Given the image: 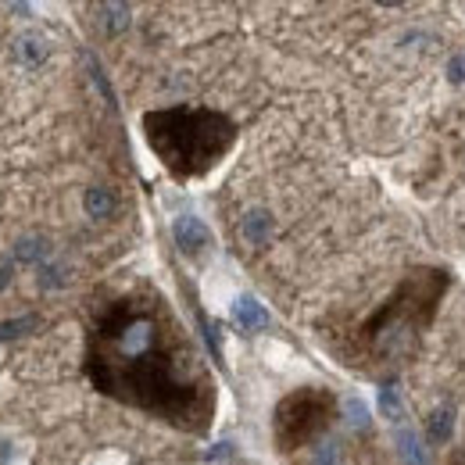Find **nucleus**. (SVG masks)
<instances>
[{
    "label": "nucleus",
    "instance_id": "15",
    "mask_svg": "<svg viewBox=\"0 0 465 465\" xmlns=\"http://www.w3.org/2000/svg\"><path fill=\"white\" fill-rule=\"evenodd\" d=\"M230 455H232V444H230V440H223V444H215V448H212L204 459H208V462H219V459H230Z\"/></svg>",
    "mask_w": 465,
    "mask_h": 465
},
{
    "label": "nucleus",
    "instance_id": "1",
    "mask_svg": "<svg viewBox=\"0 0 465 465\" xmlns=\"http://www.w3.org/2000/svg\"><path fill=\"white\" fill-rule=\"evenodd\" d=\"M86 376L101 394L175 430L204 433L212 426V376L169 304L154 293H122L94 315Z\"/></svg>",
    "mask_w": 465,
    "mask_h": 465
},
{
    "label": "nucleus",
    "instance_id": "11",
    "mask_svg": "<svg viewBox=\"0 0 465 465\" xmlns=\"http://www.w3.org/2000/svg\"><path fill=\"white\" fill-rule=\"evenodd\" d=\"M15 258H18V262H44V258H47V243H44V240H22V243L15 247Z\"/></svg>",
    "mask_w": 465,
    "mask_h": 465
},
{
    "label": "nucleus",
    "instance_id": "14",
    "mask_svg": "<svg viewBox=\"0 0 465 465\" xmlns=\"http://www.w3.org/2000/svg\"><path fill=\"white\" fill-rule=\"evenodd\" d=\"M380 408H383V415H391V419L401 415V401H398V391H394V387H387V391L380 394Z\"/></svg>",
    "mask_w": 465,
    "mask_h": 465
},
{
    "label": "nucleus",
    "instance_id": "8",
    "mask_svg": "<svg viewBox=\"0 0 465 465\" xmlns=\"http://www.w3.org/2000/svg\"><path fill=\"white\" fill-rule=\"evenodd\" d=\"M86 212H90L94 219H108V215L115 212V197H112V190H104V186L86 190Z\"/></svg>",
    "mask_w": 465,
    "mask_h": 465
},
{
    "label": "nucleus",
    "instance_id": "2",
    "mask_svg": "<svg viewBox=\"0 0 465 465\" xmlns=\"http://www.w3.org/2000/svg\"><path fill=\"white\" fill-rule=\"evenodd\" d=\"M451 291L448 269H411L398 291L391 293L369 319H361L348 337L351 365L372 376H394L408 358L415 354L422 333L433 326L444 293Z\"/></svg>",
    "mask_w": 465,
    "mask_h": 465
},
{
    "label": "nucleus",
    "instance_id": "7",
    "mask_svg": "<svg viewBox=\"0 0 465 465\" xmlns=\"http://www.w3.org/2000/svg\"><path fill=\"white\" fill-rule=\"evenodd\" d=\"M232 319H236V326H240V330H247V333H251V330H265V326H269V312H265L254 297H240V301L232 304Z\"/></svg>",
    "mask_w": 465,
    "mask_h": 465
},
{
    "label": "nucleus",
    "instance_id": "12",
    "mask_svg": "<svg viewBox=\"0 0 465 465\" xmlns=\"http://www.w3.org/2000/svg\"><path fill=\"white\" fill-rule=\"evenodd\" d=\"M40 319L36 315H25V319H11V322H0V341H11V337H22L25 330H36Z\"/></svg>",
    "mask_w": 465,
    "mask_h": 465
},
{
    "label": "nucleus",
    "instance_id": "13",
    "mask_svg": "<svg viewBox=\"0 0 465 465\" xmlns=\"http://www.w3.org/2000/svg\"><path fill=\"white\" fill-rule=\"evenodd\" d=\"M398 444H401V459H405L408 465H426V455L419 451V440H415V433H401L398 437Z\"/></svg>",
    "mask_w": 465,
    "mask_h": 465
},
{
    "label": "nucleus",
    "instance_id": "16",
    "mask_svg": "<svg viewBox=\"0 0 465 465\" xmlns=\"http://www.w3.org/2000/svg\"><path fill=\"white\" fill-rule=\"evenodd\" d=\"M451 79H455V83H462V79H465V58L451 61Z\"/></svg>",
    "mask_w": 465,
    "mask_h": 465
},
{
    "label": "nucleus",
    "instance_id": "10",
    "mask_svg": "<svg viewBox=\"0 0 465 465\" xmlns=\"http://www.w3.org/2000/svg\"><path fill=\"white\" fill-rule=\"evenodd\" d=\"M426 430H430V440H433V444H448V437H451V411H448V408H437V411L430 415Z\"/></svg>",
    "mask_w": 465,
    "mask_h": 465
},
{
    "label": "nucleus",
    "instance_id": "18",
    "mask_svg": "<svg viewBox=\"0 0 465 465\" xmlns=\"http://www.w3.org/2000/svg\"><path fill=\"white\" fill-rule=\"evenodd\" d=\"M4 459H7V444H0V462H4Z\"/></svg>",
    "mask_w": 465,
    "mask_h": 465
},
{
    "label": "nucleus",
    "instance_id": "5",
    "mask_svg": "<svg viewBox=\"0 0 465 465\" xmlns=\"http://www.w3.org/2000/svg\"><path fill=\"white\" fill-rule=\"evenodd\" d=\"M173 232H175V243H179L186 254H197V251H201V247H208V240H212L208 226H204L197 215H179Z\"/></svg>",
    "mask_w": 465,
    "mask_h": 465
},
{
    "label": "nucleus",
    "instance_id": "17",
    "mask_svg": "<svg viewBox=\"0 0 465 465\" xmlns=\"http://www.w3.org/2000/svg\"><path fill=\"white\" fill-rule=\"evenodd\" d=\"M448 465H465V448H459V451L451 455V462H448Z\"/></svg>",
    "mask_w": 465,
    "mask_h": 465
},
{
    "label": "nucleus",
    "instance_id": "4",
    "mask_svg": "<svg viewBox=\"0 0 465 465\" xmlns=\"http://www.w3.org/2000/svg\"><path fill=\"white\" fill-rule=\"evenodd\" d=\"M337 419V398L326 387H297L272 411V437L283 455L319 440Z\"/></svg>",
    "mask_w": 465,
    "mask_h": 465
},
{
    "label": "nucleus",
    "instance_id": "3",
    "mask_svg": "<svg viewBox=\"0 0 465 465\" xmlns=\"http://www.w3.org/2000/svg\"><path fill=\"white\" fill-rule=\"evenodd\" d=\"M143 136L165 173L190 183L212 173L236 143V125L230 115L197 104H173L143 115Z\"/></svg>",
    "mask_w": 465,
    "mask_h": 465
},
{
    "label": "nucleus",
    "instance_id": "6",
    "mask_svg": "<svg viewBox=\"0 0 465 465\" xmlns=\"http://www.w3.org/2000/svg\"><path fill=\"white\" fill-rule=\"evenodd\" d=\"M11 54L18 64H25V68H36V64H44L47 54H51V44H47V36L44 33H22L18 40H15V47H11Z\"/></svg>",
    "mask_w": 465,
    "mask_h": 465
},
{
    "label": "nucleus",
    "instance_id": "9",
    "mask_svg": "<svg viewBox=\"0 0 465 465\" xmlns=\"http://www.w3.org/2000/svg\"><path fill=\"white\" fill-rule=\"evenodd\" d=\"M272 230V223H269V215L265 212H247L243 215V236L251 240V243H262L265 236Z\"/></svg>",
    "mask_w": 465,
    "mask_h": 465
}]
</instances>
